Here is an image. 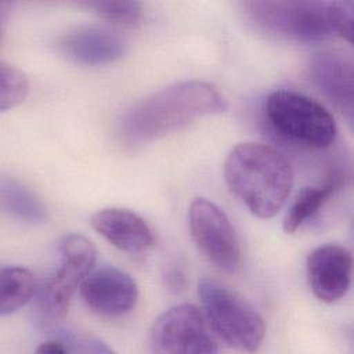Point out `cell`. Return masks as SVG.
Masks as SVG:
<instances>
[{
	"label": "cell",
	"mask_w": 354,
	"mask_h": 354,
	"mask_svg": "<svg viewBox=\"0 0 354 354\" xmlns=\"http://www.w3.org/2000/svg\"><path fill=\"white\" fill-rule=\"evenodd\" d=\"M310 77L319 93L351 123L354 113V64L351 55L336 50L314 54L310 61Z\"/></svg>",
	"instance_id": "cell-11"
},
{
	"label": "cell",
	"mask_w": 354,
	"mask_h": 354,
	"mask_svg": "<svg viewBox=\"0 0 354 354\" xmlns=\"http://www.w3.org/2000/svg\"><path fill=\"white\" fill-rule=\"evenodd\" d=\"M61 264L37 289L35 315L39 326L50 328L66 315L72 296L95 263V248L83 235L71 234L59 243Z\"/></svg>",
	"instance_id": "cell-6"
},
{
	"label": "cell",
	"mask_w": 354,
	"mask_h": 354,
	"mask_svg": "<svg viewBox=\"0 0 354 354\" xmlns=\"http://www.w3.org/2000/svg\"><path fill=\"white\" fill-rule=\"evenodd\" d=\"M248 21L261 33L290 41L313 43L332 37L353 40L350 1L252 0L243 3Z\"/></svg>",
	"instance_id": "cell-2"
},
{
	"label": "cell",
	"mask_w": 354,
	"mask_h": 354,
	"mask_svg": "<svg viewBox=\"0 0 354 354\" xmlns=\"http://www.w3.org/2000/svg\"><path fill=\"white\" fill-rule=\"evenodd\" d=\"M35 293V275L25 267H3L0 271V315L24 307Z\"/></svg>",
	"instance_id": "cell-16"
},
{
	"label": "cell",
	"mask_w": 354,
	"mask_h": 354,
	"mask_svg": "<svg viewBox=\"0 0 354 354\" xmlns=\"http://www.w3.org/2000/svg\"><path fill=\"white\" fill-rule=\"evenodd\" d=\"M59 50L73 64L102 66L123 58L129 50V41L115 28L90 24L75 26L64 33Z\"/></svg>",
	"instance_id": "cell-9"
},
{
	"label": "cell",
	"mask_w": 354,
	"mask_h": 354,
	"mask_svg": "<svg viewBox=\"0 0 354 354\" xmlns=\"http://www.w3.org/2000/svg\"><path fill=\"white\" fill-rule=\"evenodd\" d=\"M263 111L272 130L290 142L324 149L336 140L337 127L330 112L301 93L275 90L266 98Z\"/></svg>",
	"instance_id": "cell-5"
},
{
	"label": "cell",
	"mask_w": 354,
	"mask_h": 354,
	"mask_svg": "<svg viewBox=\"0 0 354 354\" xmlns=\"http://www.w3.org/2000/svg\"><path fill=\"white\" fill-rule=\"evenodd\" d=\"M86 7L93 8L98 15L108 21L120 24H137L142 14V6L138 1L129 0H100L84 3Z\"/></svg>",
	"instance_id": "cell-18"
},
{
	"label": "cell",
	"mask_w": 354,
	"mask_h": 354,
	"mask_svg": "<svg viewBox=\"0 0 354 354\" xmlns=\"http://www.w3.org/2000/svg\"><path fill=\"white\" fill-rule=\"evenodd\" d=\"M0 111L6 112L21 102L29 94V79L17 66L1 61L0 64Z\"/></svg>",
	"instance_id": "cell-17"
},
{
	"label": "cell",
	"mask_w": 354,
	"mask_h": 354,
	"mask_svg": "<svg viewBox=\"0 0 354 354\" xmlns=\"http://www.w3.org/2000/svg\"><path fill=\"white\" fill-rule=\"evenodd\" d=\"M307 279L314 296L324 303L340 300L351 285L353 257L335 243L314 249L307 257Z\"/></svg>",
	"instance_id": "cell-12"
},
{
	"label": "cell",
	"mask_w": 354,
	"mask_h": 354,
	"mask_svg": "<svg viewBox=\"0 0 354 354\" xmlns=\"http://www.w3.org/2000/svg\"><path fill=\"white\" fill-rule=\"evenodd\" d=\"M189 231L199 252L218 270L235 272L241 261V248L225 212L206 198H196L188 210Z\"/></svg>",
	"instance_id": "cell-8"
},
{
	"label": "cell",
	"mask_w": 354,
	"mask_h": 354,
	"mask_svg": "<svg viewBox=\"0 0 354 354\" xmlns=\"http://www.w3.org/2000/svg\"><path fill=\"white\" fill-rule=\"evenodd\" d=\"M224 177L230 191L260 218L274 217L293 185L288 159L272 147L257 142H241L230 151Z\"/></svg>",
	"instance_id": "cell-3"
},
{
	"label": "cell",
	"mask_w": 354,
	"mask_h": 354,
	"mask_svg": "<svg viewBox=\"0 0 354 354\" xmlns=\"http://www.w3.org/2000/svg\"><path fill=\"white\" fill-rule=\"evenodd\" d=\"M0 198L3 210L17 221L36 225L48 218L47 207L40 196L15 178L1 177Z\"/></svg>",
	"instance_id": "cell-14"
},
{
	"label": "cell",
	"mask_w": 354,
	"mask_h": 354,
	"mask_svg": "<svg viewBox=\"0 0 354 354\" xmlns=\"http://www.w3.org/2000/svg\"><path fill=\"white\" fill-rule=\"evenodd\" d=\"M225 109V98L212 83L178 82L130 105L118 122V136L129 145H138Z\"/></svg>",
	"instance_id": "cell-1"
},
{
	"label": "cell",
	"mask_w": 354,
	"mask_h": 354,
	"mask_svg": "<svg viewBox=\"0 0 354 354\" xmlns=\"http://www.w3.org/2000/svg\"><path fill=\"white\" fill-rule=\"evenodd\" d=\"M149 346L158 354H214L217 340L203 313L194 304H178L153 322Z\"/></svg>",
	"instance_id": "cell-7"
},
{
	"label": "cell",
	"mask_w": 354,
	"mask_h": 354,
	"mask_svg": "<svg viewBox=\"0 0 354 354\" xmlns=\"http://www.w3.org/2000/svg\"><path fill=\"white\" fill-rule=\"evenodd\" d=\"M166 279H167V285L174 290L181 289L184 286V274L178 268H170L166 272Z\"/></svg>",
	"instance_id": "cell-19"
},
{
	"label": "cell",
	"mask_w": 354,
	"mask_h": 354,
	"mask_svg": "<svg viewBox=\"0 0 354 354\" xmlns=\"http://www.w3.org/2000/svg\"><path fill=\"white\" fill-rule=\"evenodd\" d=\"M79 289L88 308L109 318L129 314L138 300L136 281L116 267H101L91 271Z\"/></svg>",
	"instance_id": "cell-10"
},
{
	"label": "cell",
	"mask_w": 354,
	"mask_h": 354,
	"mask_svg": "<svg viewBox=\"0 0 354 354\" xmlns=\"http://www.w3.org/2000/svg\"><path fill=\"white\" fill-rule=\"evenodd\" d=\"M198 293L216 337L239 351H256L261 346L266 324L249 301L212 278L198 282Z\"/></svg>",
	"instance_id": "cell-4"
},
{
	"label": "cell",
	"mask_w": 354,
	"mask_h": 354,
	"mask_svg": "<svg viewBox=\"0 0 354 354\" xmlns=\"http://www.w3.org/2000/svg\"><path fill=\"white\" fill-rule=\"evenodd\" d=\"M91 227L111 245L130 254L145 253L155 243L149 224L127 209H101L93 214Z\"/></svg>",
	"instance_id": "cell-13"
},
{
	"label": "cell",
	"mask_w": 354,
	"mask_h": 354,
	"mask_svg": "<svg viewBox=\"0 0 354 354\" xmlns=\"http://www.w3.org/2000/svg\"><path fill=\"white\" fill-rule=\"evenodd\" d=\"M340 180L342 177L333 173L330 178L325 181L322 185L303 188L295 198L293 203L290 205L285 216L283 231L286 234H293L306 221H308L313 216H315L339 189L342 184Z\"/></svg>",
	"instance_id": "cell-15"
}]
</instances>
